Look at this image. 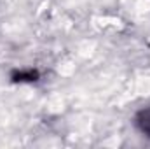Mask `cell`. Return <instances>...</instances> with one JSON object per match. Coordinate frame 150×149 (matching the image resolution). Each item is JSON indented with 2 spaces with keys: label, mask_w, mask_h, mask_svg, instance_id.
I'll list each match as a JSON object with an SVG mask.
<instances>
[{
  "label": "cell",
  "mask_w": 150,
  "mask_h": 149,
  "mask_svg": "<svg viewBox=\"0 0 150 149\" xmlns=\"http://www.w3.org/2000/svg\"><path fill=\"white\" fill-rule=\"evenodd\" d=\"M136 125L140 126V130H142L143 133L150 135V107L138 114V117H136Z\"/></svg>",
  "instance_id": "obj_1"
}]
</instances>
